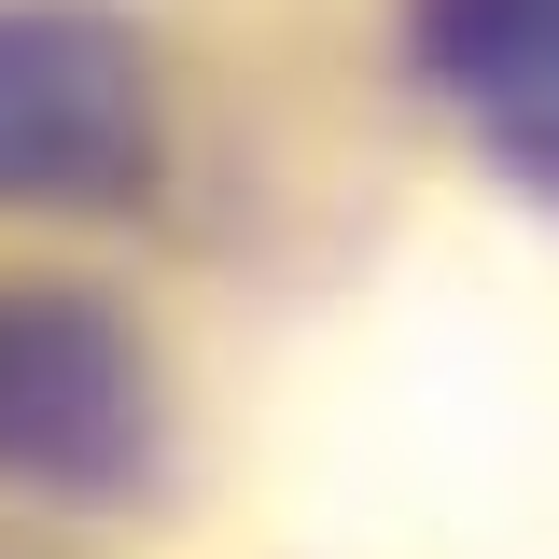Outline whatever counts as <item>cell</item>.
I'll list each match as a JSON object with an SVG mask.
<instances>
[{
  "instance_id": "cell-1",
  "label": "cell",
  "mask_w": 559,
  "mask_h": 559,
  "mask_svg": "<svg viewBox=\"0 0 559 559\" xmlns=\"http://www.w3.org/2000/svg\"><path fill=\"white\" fill-rule=\"evenodd\" d=\"M154 168V84L112 14L0 0V210H84Z\"/></svg>"
},
{
  "instance_id": "cell-2",
  "label": "cell",
  "mask_w": 559,
  "mask_h": 559,
  "mask_svg": "<svg viewBox=\"0 0 559 559\" xmlns=\"http://www.w3.org/2000/svg\"><path fill=\"white\" fill-rule=\"evenodd\" d=\"M0 462L98 489L140 462V364L84 308H0Z\"/></svg>"
},
{
  "instance_id": "cell-3",
  "label": "cell",
  "mask_w": 559,
  "mask_h": 559,
  "mask_svg": "<svg viewBox=\"0 0 559 559\" xmlns=\"http://www.w3.org/2000/svg\"><path fill=\"white\" fill-rule=\"evenodd\" d=\"M433 70L532 182H559V0H433Z\"/></svg>"
}]
</instances>
